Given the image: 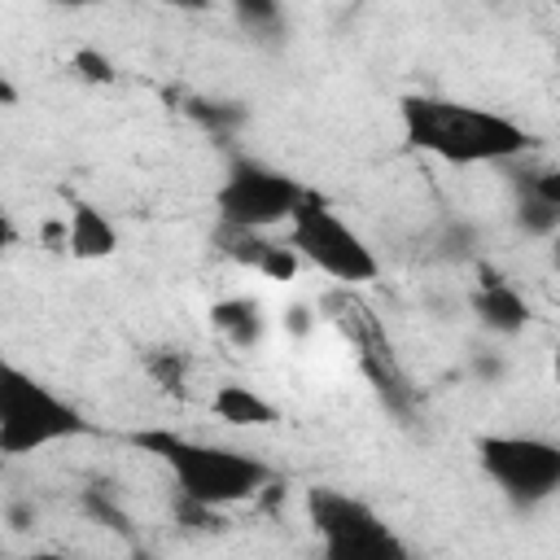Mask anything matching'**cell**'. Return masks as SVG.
Here are the masks:
<instances>
[{
  "instance_id": "4fadbf2b",
  "label": "cell",
  "mask_w": 560,
  "mask_h": 560,
  "mask_svg": "<svg viewBox=\"0 0 560 560\" xmlns=\"http://www.w3.org/2000/svg\"><path fill=\"white\" fill-rule=\"evenodd\" d=\"M79 503H83V512H88L96 525H105V529H114V534H122V538L131 534V516L122 512V503L114 499L109 486H88Z\"/></svg>"
},
{
  "instance_id": "30bf717a",
  "label": "cell",
  "mask_w": 560,
  "mask_h": 560,
  "mask_svg": "<svg viewBox=\"0 0 560 560\" xmlns=\"http://www.w3.org/2000/svg\"><path fill=\"white\" fill-rule=\"evenodd\" d=\"M210 411L223 424H236V429H267L276 420V407L262 394H254L249 385H241V381H223L210 394Z\"/></svg>"
},
{
  "instance_id": "9a60e30c",
  "label": "cell",
  "mask_w": 560,
  "mask_h": 560,
  "mask_svg": "<svg viewBox=\"0 0 560 560\" xmlns=\"http://www.w3.org/2000/svg\"><path fill=\"white\" fill-rule=\"evenodd\" d=\"M236 22L254 35H276L284 26V13H280V0H228Z\"/></svg>"
},
{
  "instance_id": "8992f818",
  "label": "cell",
  "mask_w": 560,
  "mask_h": 560,
  "mask_svg": "<svg viewBox=\"0 0 560 560\" xmlns=\"http://www.w3.org/2000/svg\"><path fill=\"white\" fill-rule=\"evenodd\" d=\"M306 508H311V525H315L328 560H402L407 556L398 534L368 503H359L341 490L319 486V490H311Z\"/></svg>"
},
{
  "instance_id": "cb8c5ba5",
  "label": "cell",
  "mask_w": 560,
  "mask_h": 560,
  "mask_svg": "<svg viewBox=\"0 0 560 560\" xmlns=\"http://www.w3.org/2000/svg\"><path fill=\"white\" fill-rule=\"evenodd\" d=\"M4 516H9V525H13V529H26V525L35 521V512H31L26 503H9V512H4Z\"/></svg>"
},
{
  "instance_id": "ba28073f",
  "label": "cell",
  "mask_w": 560,
  "mask_h": 560,
  "mask_svg": "<svg viewBox=\"0 0 560 560\" xmlns=\"http://www.w3.org/2000/svg\"><path fill=\"white\" fill-rule=\"evenodd\" d=\"M468 306H472V315L481 319V328H490V332H499V337H516V332L529 324V302H525L499 271H490V267H481V284H477V293L468 298Z\"/></svg>"
},
{
  "instance_id": "83f0119b",
  "label": "cell",
  "mask_w": 560,
  "mask_h": 560,
  "mask_svg": "<svg viewBox=\"0 0 560 560\" xmlns=\"http://www.w3.org/2000/svg\"><path fill=\"white\" fill-rule=\"evenodd\" d=\"M551 267H556V271H560V232H556V236H551Z\"/></svg>"
},
{
  "instance_id": "5b68a950",
  "label": "cell",
  "mask_w": 560,
  "mask_h": 560,
  "mask_svg": "<svg viewBox=\"0 0 560 560\" xmlns=\"http://www.w3.org/2000/svg\"><path fill=\"white\" fill-rule=\"evenodd\" d=\"M481 472L512 508H538L560 490V442L534 433H490L477 442Z\"/></svg>"
},
{
  "instance_id": "e0dca14e",
  "label": "cell",
  "mask_w": 560,
  "mask_h": 560,
  "mask_svg": "<svg viewBox=\"0 0 560 560\" xmlns=\"http://www.w3.org/2000/svg\"><path fill=\"white\" fill-rule=\"evenodd\" d=\"M298 262H302V254H298L293 241H289V245L267 241L262 254H258V262H254V271H262L267 280H293V276H298Z\"/></svg>"
},
{
  "instance_id": "7402d4cb",
  "label": "cell",
  "mask_w": 560,
  "mask_h": 560,
  "mask_svg": "<svg viewBox=\"0 0 560 560\" xmlns=\"http://www.w3.org/2000/svg\"><path fill=\"white\" fill-rule=\"evenodd\" d=\"M280 324H284V332H289V337H306V332L315 328V311H311L306 302H293V306L284 311V319H280Z\"/></svg>"
},
{
  "instance_id": "f1b7e54d",
  "label": "cell",
  "mask_w": 560,
  "mask_h": 560,
  "mask_svg": "<svg viewBox=\"0 0 560 560\" xmlns=\"http://www.w3.org/2000/svg\"><path fill=\"white\" fill-rule=\"evenodd\" d=\"M551 376H556V385H560V350H556V359H551Z\"/></svg>"
},
{
  "instance_id": "7c38bea8",
  "label": "cell",
  "mask_w": 560,
  "mask_h": 560,
  "mask_svg": "<svg viewBox=\"0 0 560 560\" xmlns=\"http://www.w3.org/2000/svg\"><path fill=\"white\" fill-rule=\"evenodd\" d=\"M188 114H192L197 127H206V131L219 136V140L236 136V131L249 122V109L236 105V101H188Z\"/></svg>"
},
{
  "instance_id": "ac0fdd59",
  "label": "cell",
  "mask_w": 560,
  "mask_h": 560,
  "mask_svg": "<svg viewBox=\"0 0 560 560\" xmlns=\"http://www.w3.org/2000/svg\"><path fill=\"white\" fill-rule=\"evenodd\" d=\"M175 521H179L184 529H223L219 508L206 503V499H192V494H179V499H175Z\"/></svg>"
},
{
  "instance_id": "d4e9b609",
  "label": "cell",
  "mask_w": 560,
  "mask_h": 560,
  "mask_svg": "<svg viewBox=\"0 0 560 560\" xmlns=\"http://www.w3.org/2000/svg\"><path fill=\"white\" fill-rule=\"evenodd\" d=\"M171 9H184V13H201V9H210L214 0H166Z\"/></svg>"
},
{
  "instance_id": "d6986e66",
  "label": "cell",
  "mask_w": 560,
  "mask_h": 560,
  "mask_svg": "<svg viewBox=\"0 0 560 560\" xmlns=\"http://www.w3.org/2000/svg\"><path fill=\"white\" fill-rule=\"evenodd\" d=\"M70 70H74L83 83H114V79H118L114 61H109L101 48H79V52L70 57Z\"/></svg>"
},
{
  "instance_id": "603a6c76",
  "label": "cell",
  "mask_w": 560,
  "mask_h": 560,
  "mask_svg": "<svg viewBox=\"0 0 560 560\" xmlns=\"http://www.w3.org/2000/svg\"><path fill=\"white\" fill-rule=\"evenodd\" d=\"M468 245H472V228H464V223L446 228V236H442V254H446V258H464Z\"/></svg>"
},
{
  "instance_id": "6da1fadb",
  "label": "cell",
  "mask_w": 560,
  "mask_h": 560,
  "mask_svg": "<svg viewBox=\"0 0 560 560\" xmlns=\"http://www.w3.org/2000/svg\"><path fill=\"white\" fill-rule=\"evenodd\" d=\"M402 131L416 149L442 162H455V166L508 162L529 149V131L512 122L508 114L464 105V101H442V96H407Z\"/></svg>"
},
{
  "instance_id": "52a82bcc",
  "label": "cell",
  "mask_w": 560,
  "mask_h": 560,
  "mask_svg": "<svg viewBox=\"0 0 560 560\" xmlns=\"http://www.w3.org/2000/svg\"><path fill=\"white\" fill-rule=\"evenodd\" d=\"M306 197V188L276 171V166H262L254 158H236L228 166V179L219 184V219L223 228H249V232H267L276 223H289L298 201Z\"/></svg>"
},
{
  "instance_id": "277c9868",
  "label": "cell",
  "mask_w": 560,
  "mask_h": 560,
  "mask_svg": "<svg viewBox=\"0 0 560 560\" xmlns=\"http://www.w3.org/2000/svg\"><path fill=\"white\" fill-rule=\"evenodd\" d=\"M289 241L298 245V254H302L315 271H324L328 280H337V284H346V289L368 284V280H376V271H381L372 245H368L332 206H324V201L311 197V192L298 201V210H293V219H289Z\"/></svg>"
},
{
  "instance_id": "4316f807",
  "label": "cell",
  "mask_w": 560,
  "mask_h": 560,
  "mask_svg": "<svg viewBox=\"0 0 560 560\" xmlns=\"http://www.w3.org/2000/svg\"><path fill=\"white\" fill-rule=\"evenodd\" d=\"M52 4H66V9H88V4H105V0H52Z\"/></svg>"
},
{
  "instance_id": "5bb4252c",
  "label": "cell",
  "mask_w": 560,
  "mask_h": 560,
  "mask_svg": "<svg viewBox=\"0 0 560 560\" xmlns=\"http://www.w3.org/2000/svg\"><path fill=\"white\" fill-rule=\"evenodd\" d=\"M516 228H521L525 236H556V232H560V210L547 206L542 197L525 192V197L516 201Z\"/></svg>"
},
{
  "instance_id": "ffe728a7",
  "label": "cell",
  "mask_w": 560,
  "mask_h": 560,
  "mask_svg": "<svg viewBox=\"0 0 560 560\" xmlns=\"http://www.w3.org/2000/svg\"><path fill=\"white\" fill-rule=\"evenodd\" d=\"M472 376H477L481 385H499V381L508 376L503 354H494V350H472Z\"/></svg>"
},
{
  "instance_id": "8fae6325",
  "label": "cell",
  "mask_w": 560,
  "mask_h": 560,
  "mask_svg": "<svg viewBox=\"0 0 560 560\" xmlns=\"http://www.w3.org/2000/svg\"><path fill=\"white\" fill-rule=\"evenodd\" d=\"M210 324H214L232 346H241V350L258 346V341H262V328H267L262 306H258L254 298H223V302H214V306H210Z\"/></svg>"
},
{
  "instance_id": "7a4b0ae2",
  "label": "cell",
  "mask_w": 560,
  "mask_h": 560,
  "mask_svg": "<svg viewBox=\"0 0 560 560\" xmlns=\"http://www.w3.org/2000/svg\"><path fill=\"white\" fill-rule=\"evenodd\" d=\"M140 451L158 455L179 494H192V499H206L214 508H228V503H241V499H254L267 490L271 481V468L249 455V451H236V446H214V442H197V438H184V433H171V429H144L131 438Z\"/></svg>"
},
{
  "instance_id": "484cf974",
  "label": "cell",
  "mask_w": 560,
  "mask_h": 560,
  "mask_svg": "<svg viewBox=\"0 0 560 560\" xmlns=\"http://www.w3.org/2000/svg\"><path fill=\"white\" fill-rule=\"evenodd\" d=\"M0 101H4V105H13V101H18V92H13V83H9V79L0 83Z\"/></svg>"
},
{
  "instance_id": "2e32d148",
  "label": "cell",
  "mask_w": 560,
  "mask_h": 560,
  "mask_svg": "<svg viewBox=\"0 0 560 560\" xmlns=\"http://www.w3.org/2000/svg\"><path fill=\"white\" fill-rule=\"evenodd\" d=\"M144 372L153 376V385L171 389V394H184V381H188V359L179 350H149L144 354Z\"/></svg>"
},
{
  "instance_id": "9c48e42d",
  "label": "cell",
  "mask_w": 560,
  "mask_h": 560,
  "mask_svg": "<svg viewBox=\"0 0 560 560\" xmlns=\"http://www.w3.org/2000/svg\"><path fill=\"white\" fill-rule=\"evenodd\" d=\"M66 228H70V245H66V249H70L74 258H83V262L109 258V254L118 249V228H114L96 206H88V201H79V206L70 210Z\"/></svg>"
},
{
  "instance_id": "44dd1931",
  "label": "cell",
  "mask_w": 560,
  "mask_h": 560,
  "mask_svg": "<svg viewBox=\"0 0 560 560\" xmlns=\"http://www.w3.org/2000/svg\"><path fill=\"white\" fill-rule=\"evenodd\" d=\"M525 192H534V197H542L547 206H556V210H560V166L538 171V175L529 179V188H525Z\"/></svg>"
},
{
  "instance_id": "3957f363",
  "label": "cell",
  "mask_w": 560,
  "mask_h": 560,
  "mask_svg": "<svg viewBox=\"0 0 560 560\" xmlns=\"http://www.w3.org/2000/svg\"><path fill=\"white\" fill-rule=\"evenodd\" d=\"M88 429V420L57 398L48 385H39L35 376L4 368L0 381V451L4 455H26L66 438H79Z\"/></svg>"
}]
</instances>
